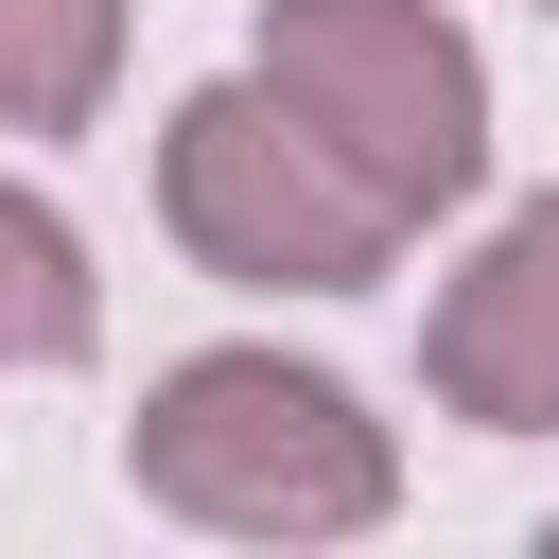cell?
<instances>
[{"instance_id": "1", "label": "cell", "mask_w": 559, "mask_h": 559, "mask_svg": "<svg viewBox=\"0 0 559 559\" xmlns=\"http://www.w3.org/2000/svg\"><path fill=\"white\" fill-rule=\"evenodd\" d=\"M122 489L210 542H367L402 507V437L297 349H175L122 419Z\"/></svg>"}, {"instance_id": "2", "label": "cell", "mask_w": 559, "mask_h": 559, "mask_svg": "<svg viewBox=\"0 0 559 559\" xmlns=\"http://www.w3.org/2000/svg\"><path fill=\"white\" fill-rule=\"evenodd\" d=\"M157 227H175L227 297H367V280L419 245L262 70L175 87V122H157Z\"/></svg>"}, {"instance_id": "3", "label": "cell", "mask_w": 559, "mask_h": 559, "mask_svg": "<svg viewBox=\"0 0 559 559\" xmlns=\"http://www.w3.org/2000/svg\"><path fill=\"white\" fill-rule=\"evenodd\" d=\"M245 70H262L402 227H437V210L489 192V52L454 35V0H262Z\"/></svg>"}, {"instance_id": "4", "label": "cell", "mask_w": 559, "mask_h": 559, "mask_svg": "<svg viewBox=\"0 0 559 559\" xmlns=\"http://www.w3.org/2000/svg\"><path fill=\"white\" fill-rule=\"evenodd\" d=\"M419 384H437L472 437H559V192L489 210V245L437 280Z\"/></svg>"}, {"instance_id": "5", "label": "cell", "mask_w": 559, "mask_h": 559, "mask_svg": "<svg viewBox=\"0 0 559 559\" xmlns=\"http://www.w3.org/2000/svg\"><path fill=\"white\" fill-rule=\"evenodd\" d=\"M105 349V280H87V227L0 175V367H87Z\"/></svg>"}, {"instance_id": "6", "label": "cell", "mask_w": 559, "mask_h": 559, "mask_svg": "<svg viewBox=\"0 0 559 559\" xmlns=\"http://www.w3.org/2000/svg\"><path fill=\"white\" fill-rule=\"evenodd\" d=\"M122 87V0H0V140H87Z\"/></svg>"}, {"instance_id": "7", "label": "cell", "mask_w": 559, "mask_h": 559, "mask_svg": "<svg viewBox=\"0 0 559 559\" xmlns=\"http://www.w3.org/2000/svg\"><path fill=\"white\" fill-rule=\"evenodd\" d=\"M542 17H559V0H542Z\"/></svg>"}]
</instances>
